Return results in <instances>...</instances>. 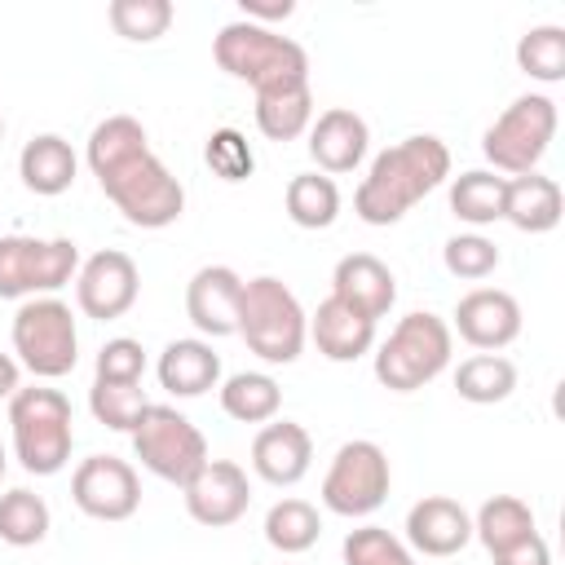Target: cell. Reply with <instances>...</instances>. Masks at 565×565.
I'll return each instance as SVG.
<instances>
[{
	"label": "cell",
	"instance_id": "cell-7",
	"mask_svg": "<svg viewBox=\"0 0 565 565\" xmlns=\"http://www.w3.org/2000/svg\"><path fill=\"white\" fill-rule=\"evenodd\" d=\"M13 353L35 380H62L79 362V331L71 305L57 296L22 300L13 313Z\"/></svg>",
	"mask_w": 565,
	"mask_h": 565
},
{
	"label": "cell",
	"instance_id": "cell-23",
	"mask_svg": "<svg viewBox=\"0 0 565 565\" xmlns=\"http://www.w3.org/2000/svg\"><path fill=\"white\" fill-rule=\"evenodd\" d=\"M75 172H79V159H75L71 141L57 137V132H35V137L22 146V154H18V177H22V185H26L31 194H40V199L66 194V190L75 185Z\"/></svg>",
	"mask_w": 565,
	"mask_h": 565
},
{
	"label": "cell",
	"instance_id": "cell-5",
	"mask_svg": "<svg viewBox=\"0 0 565 565\" xmlns=\"http://www.w3.org/2000/svg\"><path fill=\"white\" fill-rule=\"evenodd\" d=\"M71 402L62 388H18L9 397V433H13V455L31 477H57L71 463L75 428H71Z\"/></svg>",
	"mask_w": 565,
	"mask_h": 565
},
{
	"label": "cell",
	"instance_id": "cell-1",
	"mask_svg": "<svg viewBox=\"0 0 565 565\" xmlns=\"http://www.w3.org/2000/svg\"><path fill=\"white\" fill-rule=\"evenodd\" d=\"M88 172L102 194L137 230H168L185 212V185L150 150L146 128L132 115H110L88 132Z\"/></svg>",
	"mask_w": 565,
	"mask_h": 565
},
{
	"label": "cell",
	"instance_id": "cell-43",
	"mask_svg": "<svg viewBox=\"0 0 565 565\" xmlns=\"http://www.w3.org/2000/svg\"><path fill=\"white\" fill-rule=\"evenodd\" d=\"M0 477H4V450H0Z\"/></svg>",
	"mask_w": 565,
	"mask_h": 565
},
{
	"label": "cell",
	"instance_id": "cell-40",
	"mask_svg": "<svg viewBox=\"0 0 565 565\" xmlns=\"http://www.w3.org/2000/svg\"><path fill=\"white\" fill-rule=\"evenodd\" d=\"M494 565H552L547 539L534 530V534H525L521 543H512L508 552H499V556H494Z\"/></svg>",
	"mask_w": 565,
	"mask_h": 565
},
{
	"label": "cell",
	"instance_id": "cell-16",
	"mask_svg": "<svg viewBox=\"0 0 565 565\" xmlns=\"http://www.w3.org/2000/svg\"><path fill=\"white\" fill-rule=\"evenodd\" d=\"M238 305H243V278L230 265H203L185 282V318L207 340L238 335Z\"/></svg>",
	"mask_w": 565,
	"mask_h": 565
},
{
	"label": "cell",
	"instance_id": "cell-36",
	"mask_svg": "<svg viewBox=\"0 0 565 565\" xmlns=\"http://www.w3.org/2000/svg\"><path fill=\"white\" fill-rule=\"evenodd\" d=\"M344 565H415V552L384 525H358L344 534Z\"/></svg>",
	"mask_w": 565,
	"mask_h": 565
},
{
	"label": "cell",
	"instance_id": "cell-39",
	"mask_svg": "<svg viewBox=\"0 0 565 565\" xmlns=\"http://www.w3.org/2000/svg\"><path fill=\"white\" fill-rule=\"evenodd\" d=\"M203 159H207V168H212L221 181H243V177H252V168H256V159H252L247 141H243L234 128L212 132V137H207V150H203Z\"/></svg>",
	"mask_w": 565,
	"mask_h": 565
},
{
	"label": "cell",
	"instance_id": "cell-4",
	"mask_svg": "<svg viewBox=\"0 0 565 565\" xmlns=\"http://www.w3.org/2000/svg\"><path fill=\"white\" fill-rule=\"evenodd\" d=\"M238 335L243 344L269 362V366H287L305 353V340H309V313L300 309L296 291L274 278V274H260V278H247L243 282V305H238Z\"/></svg>",
	"mask_w": 565,
	"mask_h": 565
},
{
	"label": "cell",
	"instance_id": "cell-27",
	"mask_svg": "<svg viewBox=\"0 0 565 565\" xmlns=\"http://www.w3.org/2000/svg\"><path fill=\"white\" fill-rule=\"evenodd\" d=\"M503 194H508V177L490 168H468L450 181V212L468 225H494L503 221Z\"/></svg>",
	"mask_w": 565,
	"mask_h": 565
},
{
	"label": "cell",
	"instance_id": "cell-26",
	"mask_svg": "<svg viewBox=\"0 0 565 565\" xmlns=\"http://www.w3.org/2000/svg\"><path fill=\"white\" fill-rule=\"evenodd\" d=\"M525 534H534V512H530V503L516 499V494H494V499H486V503L477 508V516H472V539H481V547H486L490 556L508 552V547L521 543Z\"/></svg>",
	"mask_w": 565,
	"mask_h": 565
},
{
	"label": "cell",
	"instance_id": "cell-18",
	"mask_svg": "<svg viewBox=\"0 0 565 565\" xmlns=\"http://www.w3.org/2000/svg\"><path fill=\"white\" fill-rule=\"evenodd\" d=\"M313 463V437L296 419H269L252 437V472L269 486H296L305 481Z\"/></svg>",
	"mask_w": 565,
	"mask_h": 565
},
{
	"label": "cell",
	"instance_id": "cell-19",
	"mask_svg": "<svg viewBox=\"0 0 565 565\" xmlns=\"http://www.w3.org/2000/svg\"><path fill=\"white\" fill-rule=\"evenodd\" d=\"M406 543L424 556H455L472 543V516L446 494H424L406 512Z\"/></svg>",
	"mask_w": 565,
	"mask_h": 565
},
{
	"label": "cell",
	"instance_id": "cell-13",
	"mask_svg": "<svg viewBox=\"0 0 565 565\" xmlns=\"http://www.w3.org/2000/svg\"><path fill=\"white\" fill-rule=\"evenodd\" d=\"M137 291H141V274L128 252L106 247V252H93L88 260H79L75 305L84 309V318H97V322L124 318L137 305Z\"/></svg>",
	"mask_w": 565,
	"mask_h": 565
},
{
	"label": "cell",
	"instance_id": "cell-8",
	"mask_svg": "<svg viewBox=\"0 0 565 565\" xmlns=\"http://www.w3.org/2000/svg\"><path fill=\"white\" fill-rule=\"evenodd\" d=\"M556 137V102L547 93H521L481 137V154L490 159V172L525 177L539 168Z\"/></svg>",
	"mask_w": 565,
	"mask_h": 565
},
{
	"label": "cell",
	"instance_id": "cell-20",
	"mask_svg": "<svg viewBox=\"0 0 565 565\" xmlns=\"http://www.w3.org/2000/svg\"><path fill=\"white\" fill-rule=\"evenodd\" d=\"M366 146H371V128L349 106H331V110L313 115V124H309V154L322 168V177L353 172L366 159Z\"/></svg>",
	"mask_w": 565,
	"mask_h": 565
},
{
	"label": "cell",
	"instance_id": "cell-9",
	"mask_svg": "<svg viewBox=\"0 0 565 565\" xmlns=\"http://www.w3.org/2000/svg\"><path fill=\"white\" fill-rule=\"evenodd\" d=\"M75 274H79L75 238H31V234L0 238V300L53 296Z\"/></svg>",
	"mask_w": 565,
	"mask_h": 565
},
{
	"label": "cell",
	"instance_id": "cell-31",
	"mask_svg": "<svg viewBox=\"0 0 565 565\" xmlns=\"http://www.w3.org/2000/svg\"><path fill=\"white\" fill-rule=\"evenodd\" d=\"M53 516H49V503L26 490V486H13L0 494V543L9 547H35L44 543Z\"/></svg>",
	"mask_w": 565,
	"mask_h": 565
},
{
	"label": "cell",
	"instance_id": "cell-17",
	"mask_svg": "<svg viewBox=\"0 0 565 565\" xmlns=\"http://www.w3.org/2000/svg\"><path fill=\"white\" fill-rule=\"evenodd\" d=\"M331 296H335L340 305L358 309L362 318L380 322V318H388V309H393V300H397V278H393V269H388L380 256H371V252H349V256H340L335 269H331Z\"/></svg>",
	"mask_w": 565,
	"mask_h": 565
},
{
	"label": "cell",
	"instance_id": "cell-14",
	"mask_svg": "<svg viewBox=\"0 0 565 565\" xmlns=\"http://www.w3.org/2000/svg\"><path fill=\"white\" fill-rule=\"evenodd\" d=\"M181 490H185V512L207 530L234 525L252 503V481L234 459H207Z\"/></svg>",
	"mask_w": 565,
	"mask_h": 565
},
{
	"label": "cell",
	"instance_id": "cell-6",
	"mask_svg": "<svg viewBox=\"0 0 565 565\" xmlns=\"http://www.w3.org/2000/svg\"><path fill=\"white\" fill-rule=\"evenodd\" d=\"M450 349H455V331L446 327V318L415 309L375 349V380L388 393H415L450 366Z\"/></svg>",
	"mask_w": 565,
	"mask_h": 565
},
{
	"label": "cell",
	"instance_id": "cell-29",
	"mask_svg": "<svg viewBox=\"0 0 565 565\" xmlns=\"http://www.w3.org/2000/svg\"><path fill=\"white\" fill-rule=\"evenodd\" d=\"M282 203H287V216L300 230H327L340 216V185L322 172H300V177L287 181Z\"/></svg>",
	"mask_w": 565,
	"mask_h": 565
},
{
	"label": "cell",
	"instance_id": "cell-24",
	"mask_svg": "<svg viewBox=\"0 0 565 565\" xmlns=\"http://www.w3.org/2000/svg\"><path fill=\"white\" fill-rule=\"evenodd\" d=\"M565 199L561 185L543 172H525V177H508V194H503V221L516 225L521 234H547L561 225Z\"/></svg>",
	"mask_w": 565,
	"mask_h": 565
},
{
	"label": "cell",
	"instance_id": "cell-37",
	"mask_svg": "<svg viewBox=\"0 0 565 565\" xmlns=\"http://www.w3.org/2000/svg\"><path fill=\"white\" fill-rule=\"evenodd\" d=\"M441 265L455 274V278H468V282H481L499 269V247L486 238V234H455L446 238L441 247Z\"/></svg>",
	"mask_w": 565,
	"mask_h": 565
},
{
	"label": "cell",
	"instance_id": "cell-42",
	"mask_svg": "<svg viewBox=\"0 0 565 565\" xmlns=\"http://www.w3.org/2000/svg\"><path fill=\"white\" fill-rule=\"evenodd\" d=\"M22 366H18V358H9V353H0V397H13L22 384Z\"/></svg>",
	"mask_w": 565,
	"mask_h": 565
},
{
	"label": "cell",
	"instance_id": "cell-3",
	"mask_svg": "<svg viewBox=\"0 0 565 565\" xmlns=\"http://www.w3.org/2000/svg\"><path fill=\"white\" fill-rule=\"evenodd\" d=\"M212 57L225 75L252 84L256 97L309 88V53L291 35H278L274 26H256L243 18L225 22L212 40Z\"/></svg>",
	"mask_w": 565,
	"mask_h": 565
},
{
	"label": "cell",
	"instance_id": "cell-35",
	"mask_svg": "<svg viewBox=\"0 0 565 565\" xmlns=\"http://www.w3.org/2000/svg\"><path fill=\"white\" fill-rule=\"evenodd\" d=\"M146 406H150V397H146L141 384H97L93 380V388H88L93 419L106 424V428H115V433H132Z\"/></svg>",
	"mask_w": 565,
	"mask_h": 565
},
{
	"label": "cell",
	"instance_id": "cell-22",
	"mask_svg": "<svg viewBox=\"0 0 565 565\" xmlns=\"http://www.w3.org/2000/svg\"><path fill=\"white\" fill-rule=\"evenodd\" d=\"M154 375L172 397H203L207 388L221 384V353L212 349V340H199V335L172 340L163 344Z\"/></svg>",
	"mask_w": 565,
	"mask_h": 565
},
{
	"label": "cell",
	"instance_id": "cell-32",
	"mask_svg": "<svg viewBox=\"0 0 565 565\" xmlns=\"http://www.w3.org/2000/svg\"><path fill=\"white\" fill-rule=\"evenodd\" d=\"M516 66L539 84H561L565 79V26L556 22L530 26L516 40Z\"/></svg>",
	"mask_w": 565,
	"mask_h": 565
},
{
	"label": "cell",
	"instance_id": "cell-25",
	"mask_svg": "<svg viewBox=\"0 0 565 565\" xmlns=\"http://www.w3.org/2000/svg\"><path fill=\"white\" fill-rule=\"evenodd\" d=\"M278 406H282V388L265 371H234L221 384V411L238 424H269L278 419Z\"/></svg>",
	"mask_w": 565,
	"mask_h": 565
},
{
	"label": "cell",
	"instance_id": "cell-11",
	"mask_svg": "<svg viewBox=\"0 0 565 565\" xmlns=\"http://www.w3.org/2000/svg\"><path fill=\"white\" fill-rule=\"evenodd\" d=\"M388 486H393V468H388L384 446L353 437L335 450L322 477V503L335 516H371L388 499Z\"/></svg>",
	"mask_w": 565,
	"mask_h": 565
},
{
	"label": "cell",
	"instance_id": "cell-30",
	"mask_svg": "<svg viewBox=\"0 0 565 565\" xmlns=\"http://www.w3.org/2000/svg\"><path fill=\"white\" fill-rule=\"evenodd\" d=\"M322 534V516L313 503L305 499H278L269 512H265V543L278 547L282 556H300L318 543Z\"/></svg>",
	"mask_w": 565,
	"mask_h": 565
},
{
	"label": "cell",
	"instance_id": "cell-44",
	"mask_svg": "<svg viewBox=\"0 0 565 565\" xmlns=\"http://www.w3.org/2000/svg\"><path fill=\"white\" fill-rule=\"evenodd\" d=\"M0 141H4V119H0Z\"/></svg>",
	"mask_w": 565,
	"mask_h": 565
},
{
	"label": "cell",
	"instance_id": "cell-2",
	"mask_svg": "<svg viewBox=\"0 0 565 565\" xmlns=\"http://www.w3.org/2000/svg\"><path fill=\"white\" fill-rule=\"evenodd\" d=\"M450 177V150L433 132L402 137L397 146L380 150L353 194V212L366 225H397L419 199H428Z\"/></svg>",
	"mask_w": 565,
	"mask_h": 565
},
{
	"label": "cell",
	"instance_id": "cell-21",
	"mask_svg": "<svg viewBox=\"0 0 565 565\" xmlns=\"http://www.w3.org/2000/svg\"><path fill=\"white\" fill-rule=\"evenodd\" d=\"M309 340L318 344V353L327 362H358L375 349V322L362 318L358 309L340 305L335 296H327L313 313H309Z\"/></svg>",
	"mask_w": 565,
	"mask_h": 565
},
{
	"label": "cell",
	"instance_id": "cell-12",
	"mask_svg": "<svg viewBox=\"0 0 565 565\" xmlns=\"http://www.w3.org/2000/svg\"><path fill=\"white\" fill-rule=\"evenodd\" d=\"M71 499L93 521H128L141 508L137 468L119 455H88L71 472Z\"/></svg>",
	"mask_w": 565,
	"mask_h": 565
},
{
	"label": "cell",
	"instance_id": "cell-33",
	"mask_svg": "<svg viewBox=\"0 0 565 565\" xmlns=\"http://www.w3.org/2000/svg\"><path fill=\"white\" fill-rule=\"evenodd\" d=\"M313 124V93H278V97H256V128L269 141H296Z\"/></svg>",
	"mask_w": 565,
	"mask_h": 565
},
{
	"label": "cell",
	"instance_id": "cell-41",
	"mask_svg": "<svg viewBox=\"0 0 565 565\" xmlns=\"http://www.w3.org/2000/svg\"><path fill=\"white\" fill-rule=\"evenodd\" d=\"M291 13H296V4H291V0H278V4L243 0V22H256V26H265V22H278V18H291Z\"/></svg>",
	"mask_w": 565,
	"mask_h": 565
},
{
	"label": "cell",
	"instance_id": "cell-15",
	"mask_svg": "<svg viewBox=\"0 0 565 565\" xmlns=\"http://www.w3.org/2000/svg\"><path fill=\"white\" fill-rule=\"evenodd\" d=\"M455 331L481 353H499L521 335V305L503 287H472L455 305Z\"/></svg>",
	"mask_w": 565,
	"mask_h": 565
},
{
	"label": "cell",
	"instance_id": "cell-28",
	"mask_svg": "<svg viewBox=\"0 0 565 565\" xmlns=\"http://www.w3.org/2000/svg\"><path fill=\"white\" fill-rule=\"evenodd\" d=\"M512 388H516V366L503 353H472L455 371V393L472 406H494L512 397Z\"/></svg>",
	"mask_w": 565,
	"mask_h": 565
},
{
	"label": "cell",
	"instance_id": "cell-10",
	"mask_svg": "<svg viewBox=\"0 0 565 565\" xmlns=\"http://www.w3.org/2000/svg\"><path fill=\"white\" fill-rule=\"evenodd\" d=\"M132 450L146 472H154L159 481H172V486H185L207 463L203 433L177 406H154V402L141 411V419L132 428Z\"/></svg>",
	"mask_w": 565,
	"mask_h": 565
},
{
	"label": "cell",
	"instance_id": "cell-34",
	"mask_svg": "<svg viewBox=\"0 0 565 565\" xmlns=\"http://www.w3.org/2000/svg\"><path fill=\"white\" fill-rule=\"evenodd\" d=\"M106 18H110L115 35H124L132 44H154L172 26V4L168 0H110Z\"/></svg>",
	"mask_w": 565,
	"mask_h": 565
},
{
	"label": "cell",
	"instance_id": "cell-38",
	"mask_svg": "<svg viewBox=\"0 0 565 565\" xmlns=\"http://www.w3.org/2000/svg\"><path fill=\"white\" fill-rule=\"evenodd\" d=\"M146 375V349L141 340L115 335L97 349V384H141Z\"/></svg>",
	"mask_w": 565,
	"mask_h": 565
}]
</instances>
